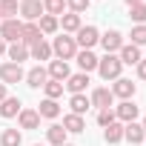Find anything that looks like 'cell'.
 <instances>
[{
    "label": "cell",
    "mask_w": 146,
    "mask_h": 146,
    "mask_svg": "<svg viewBox=\"0 0 146 146\" xmlns=\"http://www.w3.org/2000/svg\"><path fill=\"white\" fill-rule=\"evenodd\" d=\"M120 69H123V63H120L117 54H106V57L98 60V72H100L103 80H117L120 78Z\"/></svg>",
    "instance_id": "cell-1"
},
{
    "label": "cell",
    "mask_w": 146,
    "mask_h": 146,
    "mask_svg": "<svg viewBox=\"0 0 146 146\" xmlns=\"http://www.w3.org/2000/svg\"><path fill=\"white\" fill-rule=\"evenodd\" d=\"M52 54H57V60H72L78 54V43H75V37H54V43H52Z\"/></svg>",
    "instance_id": "cell-2"
},
{
    "label": "cell",
    "mask_w": 146,
    "mask_h": 146,
    "mask_svg": "<svg viewBox=\"0 0 146 146\" xmlns=\"http://www.w3.org/2000/svg\"><path fill=\"white\" fill-rule=\"evenodd\" d=\"M20 32H23V23H20L17 17H12V20H0V37H3V40L17 43V40H20Z\"/></svg>",
    "instance_id": "cell-3"
},
{
    "label": "cell",
    "mask_w": 146,
    "mask_h": 146,
    "mask_svg": "<svg viewBox=\"0 0 146 146\" xmlns=\"http://www.w3.org/2000/svg\"><path fill=\"white\" fill-rule=\"evenodd\" d=\"M20 15H23V20L35 23V20L43 17V3H40V0H23V3H20Z\"/></svg>",
    "instance_id": "cell-4"
},
{
    "label": "cell",
    "mask_w": 146,
    "mask_h": 146,
    "mask_svg": "<svg viewBox=\"0 0 146 146\" xmlns=\"http://www.w3.org/2000/svg\"><path fill=\"white\" fill-rule=\"evenodd\" d=\"M23 78H26V72L17 63H3V66H0V80H3V83H20Z\"/></svg>",
    "instance_id": "cell-5"
},
{
    "label": "cell",
    "mask_w": 146,
    "mask_h": 146,
    "mask_svg": "<svg viewBox=\"0 0 146 146\" xmlns=\"http://www.w3.org/2000/svg\"><path fill=\"white\" fill-rule=\"evenodd\" d=\"M98 40H100V35H98V29H95V26H80V29H78V37H75V43H78V46L92 49Z\"/></svg>",
    "instance_id": "cell-6"
},
{
    "label": "cell",
    "mask_w": 146,
    "mask_h": 146,
    "mask_svg": "<svg viewBox=\"0 0 146 146\" xmlns=\"http://www.w3.org/2000/svg\"><path fill=\"white\" fill-rule=\"evenodd\" d=\"M98 43H103L106 54H115V52H120V46H123V35L112 29V32H106V35H103V37H100Z\"/></svg>",
    "instance_id": "cell-7"
},
{
    "label": "cell",
    "mask_w": 146,
    "mask_h": 146,
    "mask_svg": "<svg viewBox=\"0 0 146 146\" xmlns=\"http://www.w3.org/2000/svg\"><path fill=\"white\" fill-rule=\"evenodd\" d=\"M63 86H69V92H72V95H83V92H86V86H89V75H86V72H80V75H69Z\"/></svg>",
    "instance_id": "cell-8"
},
{
    "label": "cell",
    "mask_w": 146,
    "mask_h": 146,
    "mask_svg": "<svg viewBox=\"0 0 146 146\" xmlns=\"http://www.w3.org/2000/svg\"><path fill=\"white\" fill-rule=\"evenodd\" d=\"M37 40H43L37 23H23V32H20V40H17V43H23V46H35Z\"/></svg>",
    "instance_id": "cell-9"
},
{
    "label": "cell",
    "mask_w": 146,
    "mask_h": 146,
    "mask_svg": "<svg viewBox=\"0 0 146 146\" xmlns=\"http://www.w3.org/2000/svg\"><path fill=\"white\" fill-rule=\"evenodd\" d=\"M112 100H115V95H112V89H95L92 92V98H89V103L92 106H98V109H109L112 106Z\"/></svg>",
    "instance_id": "cell-10"
},
{
    "label": "cell",
    "mask_w": 146,
    "mask_h": 146,
    "mask_svg": "<svg viewBox=\"0 0 146 146\" xmlns=\"http://www.w3.org/2000/svg\"><path fill=\"white\" fill-rule=\"evenodd\" d=\"M112 95H115V98L129 100V98L135 95V83H132L129 78H117V80H115V86H112Z\"/></svg>",
    "instance_id": "cell-11"
},
{
    "label": "cell",
    "mask_w": 146,
    "mask_h": 146,
    "mask_svg": "<svg viewBox=\"0 0 146 146\" xmlns=\"http://www.w3.org/2000/svg\"><path fill=\"white\" fill-rule=\"evenodd\" d=\"M123 137H126L132 146H137V143H143L146 132H143V126H140V123H135V120H132V123H126V126H123Z\"/></svg>",
    "instance_id": "cell-12"
},
{
    "label": "cell",
    "mask_w": 146,
    "mask_h": 146,
    "mask_svg": "<svg viewBox=\"0 0 146 146\" xmlns=\"http://www.w3.org/2000/svg\"><path fill=\"white\" fill-rule=\"evenodd\" d=\"M46 80H49V72H46L43 66H35L32 72H26V83H29L32 89H40V86H46Z\"/></svg>",
    "instance_id": "cell-13"
},
{
    "label": "cell",
    "mask_w": 146,
    "mask_h": 146,
    "mask_svg": "<svg viewBox=\"0 0 146 146\" xmlns=\"http://www.w3.org/2000/svg\"><path fill=\"white\" fill-rule=\"evenodd\" d=\"M143 57H140V46L129 43V46H120V63H129V66H137Z\"/></svg>",
    "instance_id": "cell-14"
},
{
    "label": "cell",
    "mask_w": 146,
    "mask_h": 146,
    "mask_svg": "<svg viewBox=\"0 0 146 146\" xmlns=\"http://www.w3.org/2000/svg\"><path fill=\"white\" fill-rule=\"evenodd\" d=\"M115 117H117V120H123V123H132V120L137 117V106H135L132 100H123V103L115 109Z\"/></svg>",
    "instance_id": "cell-15"
},
{
    "label": "cell",
    "mask_w": 146,
    "mask_h": 146,
    "mask_svg": "<svg viewBox=\"0 0 146 146\" xmlns=\"http://www.w3.org/2000/svg\"><path fill=\"white\" fill-rule=\"evenodd\" d=\"M75 57H78V66H80V69L86 72V75H89V72H95V69H98V60H100V57H95V54H92L89 49H83V52H78Z\"/></svg>",
    "instance_id": "cell-16"
},
{
    "label": "cell",
    "mask_w": 146,
    "mask_h": 146,
    "mask_svg": "<svg viewBox=\"0 0 146 146\" xmlns=\"http://www.w3.org/2000/svg\"><path fill=\"white\" fill-rule=\"evenodd\" d=\"M49 78L63 83V80L69 78V63H66V60H52V63H49Z\"/></svg>",
    "instance_id": "cell-17"
},
{
    "label": "cell",
    "mask_w": 146,
    "mask_h": 146,
    "mask_svg": "<svg viewBox=\"0 0 146 146\" xmlns=\"http://www.w3.org/2000/svg\"><path fill=\"white\" fill-rule=\"evenodd\" d=\"M20 126H23V129H37V126H40L37 109H20Z\"/></svg>",
    "instance_id": "cell-18"
},
{
    "label": "cell",
    "mask_w": 146,
    "mask_h": 146,
    "mask_svg": "<svg viewBox=\"0 0 146 146\" xmlns=\"http://www.w3.org/2000/svg\"><path fill=\"white\" fill-rule=\"evenodd\" d=\"M63 129L72 132V135H80V132L86 129V123H83L80 115H66V117H63Z\"/></svg>",
    "instance_id": "cell-19"
},
{
    "label": "cell",
    "mask_w": 146,
    "mask_h": 146,
    "mask_svg": "<svg viewBox=\"0 0 146 146\" xmlns=\"http://www.w3.org/2000/svg\"><path fill=\"white\" fill-rule=\"evenodd\" d=\"M66 135H69V132H66L63 126H57V123L46 129V137H49V143H52V146H63V143H66Z\"/></svg>",
    "instance_id": "cell-20"
},
{
    "label": "cell",
    "mask_w": 146,
    "mask_h": 146,
    "mask_svg": "<svg viewBox=\"0 0 146 146\" xmlns=\"http://www.w3.org/2000/svg\"><path fill=\"white\" fill-rule=\"evenodd\" d=\"M69 106H72V115H80L83 117V112H89V98L86 95H72V100H69Z\"/></svg>",
    "instance_id": "cell-21"
},
{
    "label": "cell",
    "mask_w": 146,
    "mask_h": 146,
    "mask_svg": "<svg viewBox=\"0 0 146 146\" xmlns=\"http://www.w3.org/2000/svg\"><path fill=\"white\" fill-rule=\"evenodd\" d=\"M57 26H60V20H57V17H52V15H43V17L37 20L40 35H54V32H57Z\"/></svg>",
    "instance_id": "cell-22"
},
{
    "label": "cell",
    "mask_w": 146,
    "mask_h": 146,
    "mask_svg": "<svg viewBox=\"0 0 146 146\" xmlns=\"http://www.w3.org/2000/svg\"><path fill=\"white\" fill-rule=\"evenodd\" d=\"M29 54H32L35 60H49V57H52V46H49L46 40H37V43L29 49Z\"/></svg>",
    "instance_id": "cell-23"
},
{
    "label": "cell",
    "mask_w": 146,
    "mask_h": 146,
    "mask_svg": "<svg viewBox=\"0 0 146 146\" xmlns=\"http://www.w3.org/2000/svg\"><path fill=\"white\" fill-rule=\"evenodd\" d=\"M0 115H3V117H15V115H20V100H17V98H6L3 103H0Z\"/></svg>",
    "instance_id": "cell-24"
},
{
    "label": "cell",
    "mask_w": 146,
    "mask_h": 146,
    "mask_svg": "<svg viewBox=\"0 0 146 146\" xmlns=\"http://www.w3.org/2000/svg\"><path fill=\"white\" fill-rule=\"evenodd\" d=\"M9 57H12V63H23L26 57H29V46H23V43H12L9 46Z\"/></svg>",
    "instance_id": "cell-25"
},
{
    "label": "cell",
    "mask_w": 146,
    "mask_h": 146,
    "mask_svg": "<svg viewBox=\"0 0 146 146\" xmlns=\"http://www.w3.org/2000/svg\"><path fill=\"white\" fill-rule=\"evenodd\" d=\"M37 115H40V117H57V115H60V106H57V100H49V98H46V100L40 103Z\"/></svg>",
    "instance_id": "cell-26"
},
{
    "label": "cell",
    "mask_w": 146,
    "mask_h": 146,
    "mask_svg": "<svg viewBox=\"0 0 146 146\" xmlns=\"http://www.w3.org/2000/svg\"><path fill=\"white\" fill-rule=\"evenodd\" d=\"M103 137H106V143H120L123 140V126L120 123H109L106 132H103Z\"/></svg>",
    "instance_id": "cell-27"
},
{
    "label": "cell",
    "mask_w": 146,
    "mask_h": 146,
    "mask_svg": "<svg viewBox=\"0 0 146 146\" xmlns=\"http://www.w3.org/2000/svg\"><path fill=\"white\" fill-rule=\"evenodd\" d=\"M20 12V6H17V0H0V17H6V20H12L15 15Z\"/></svg>",
    "instance_id": "cell-28"
},
{
    "label": "cell",
    "mask_w": 146,
    "mask_h": 146,
    "mask_svg": "<svg viewBox=\"0 0 146 146\" xmlns=\"http://www.w3.org/2000/svg\"><path fill=\"white\" fill-rule=\"evenodd\" d=\"M20 132L17 129H6L3 135H0V146H20Z\"/></svg>",
    "instance_id": "cell-29"
},
{
    "label": "cell",
    "mask_w": 146,
    "mask_h": 146,
    "mask_svg": "<svg viewBox=\"0 0 146 146\" xmlns=\"http://www.w3.org/2000/svg\"><path fill=\"white\" fill-rule=\"evenodd\" d=\"M43 89H46V98H49V100H57V98L63 95V83H60V80H46Z\"/></svg>",
    "instance_id": "cell-30"
},
{
    "label": "cell",
    "mask_w": 146,
    "mask_h": 146,
    "mask_svg": "<svg viewBox=\"0 0 146 146\" xmlns=\"http://www.w3.org/2000/svg\"><path fill=\"white\" fill-rule=\"evenodd\" d=\"M63 6H66V0H43V12H49L52 17L63 15Z\"/></svg>",
    "instance_id": "cell-31"
},
{
    "label": "cell",
    "mask_w": 146,
    "mask_h": 146,
    "mask_svg": "<svg viewBox=\"0 0 146 146\" xmlns=\"http://www.w3.org/2000/svg\"><path fill=\"white\" fill-rule=\"evenodd\" d=\"M63 32H78L80 29V15H75V12H72V15H63Z\"/></svg>",
    "instance_id": "cell-32"
},
{
    "label": "cell",
    "mask_w": 146,
    "mask_h": 146,
    "mask_svg": "<svg viewBox=\"0 0 146 146\" xmlns=\"http://www.w3.org/2000/svg\"><path fill=\"white\" fill-rule=\"evenodd\" d=\"M132 43H135V46H146V23L132 29Z\"/></svg>",
    "instance_id": "cell-33"
},
{
    "label": "cell",
    "mask_w": 146,
    "mask_h": 146,
    "mask_svg": "<svg viewBox=\"0 0 146 146\" xmlns=\"http://www.w3.org/2000/svg\"><path fill=\"white\" fill-rule=\"evenodd\" d=\"M132 20H135L137 26H143V23H146V6H143V3L132 6Z\"/></svg>",
    "instance_id": "cell-34"
},
{
    "label": "cell",
    "mask_w": 146,
    "mask_h": 146,
    "mask_svg": "<svg viewBox=\"0 0 146 146\" xmlns=\"http://www.w3.org/2000/svg\"><path fill=\"white\" fill-rule=\"evenodd\" d=\"M66 6L75 12V15H80V12H86V9H89V0H66Z\"/></svg>",
    "instance_id": "cell-35"
},
{
    "label": "cell",
    "mask_w": 146,
    "mask_h": 146,
    "mask_svg": "<svg viewBox=\"0 0 146 146\" xmlns=\"http://www.w3.org/2000/svg\"><path fill=\"white\" fill-rule=\"evenodd\" d=\"M98 123L106 129L109 123H115V112H112V109H100V115H98Z\"/></svg>",
    "instance_id": "cell-36"
},
{
    "label": "cell",
    "mask_w": 146,
    "mask_h": 146,
    "mask_svg": "<svg viewBox=\"0 0 146 146\" xmlns=\"http://www.w3.org/2000/svg\"><path fill=\"white\" fill-rule=\"evenodd\" d=\"M137 78H140V80H146V60H140V63H137Z\"/></svg>",
    "instance_id": "cell-37"
},
{
    "label": "cell",
    "mask_w": 146,
    "mask_h": 146,
    "mask_svg": "<svg viewBox=\"0 0 146 146\" xmlns=\"http://www.w3.org/2000/svg\"><path fill=\"white\" fill-rule=\"evenodd\" d=\"M6 100V83H0V103Z\"/></svg>",
    "instance_id": "cell-38"
},
{
    "label": "cell",
    "mask_w": 146,
    "mask_h": 146,
    "mask_svg": "<svg viewBox=\"0 0 146 146\" xmlns=\"http://www.w3.org/2000/svg\"><path fill=\"white\" fill-rule=\"evenodd\" d=\"M3 52H6V40H3V37H0V54H3Z\"/></svg>",
    "instance_id": "cell-39"
},
{
    "label": "cell",
    "mask_w": 146,
    "mask_h": 146,
    "mask_svg": "<svg viewBox=\"0 0 146 146\" xmlns=\"http://www.w3.org/2000/svg\"><path fill=\"white\" fill-rule=\"evenodd\" d=\"M126 3H129V6H137V3H140V0H126Z\"/></svg>",
    "instance_id": "cell-40"
},
{
    "label": "cell",
    "mask_w": 146,
    "mask_h": 146,
    "mask_svg": "<svg viewBox=\"0 0 146 146\" xmlns=\"http://www.w3.org/2000/svg\"><path fill=\"white\" fill-rule=\"evenodd\" d=\"M140 126H143V132H146V117H143V123H140Z\"/></svg>",
    "instance_id": "cell-41"
},
{
    "label": "cell",
    "mask_w": 146,
    "mask_h": 146,
    "mask_svg": "<svg viewBox=\"0 0 146 146\" xmlns=\"http://www.w3.org/2000/svg\"><path fill=\"white\" fill-rule=\"evenodd\" d=\"M63 146H72V143H63Z\"/></svg>",
    "instance_id": "cell-42"
},
{
    "label": "cell",
    "mask_w": 146,
    "mask_h": 146,
    "mask_svg": "<svg viewBox=\"0 0 146 146\" xmlns=\"http://www.w3.org/2000/svg\"><path fill=\"white\" fill-rule=\"evenodd\" d=\"M35 146H40V143H35Z\"/></svg>",
    "instance_id": "cell-43"
}]
</instances>
